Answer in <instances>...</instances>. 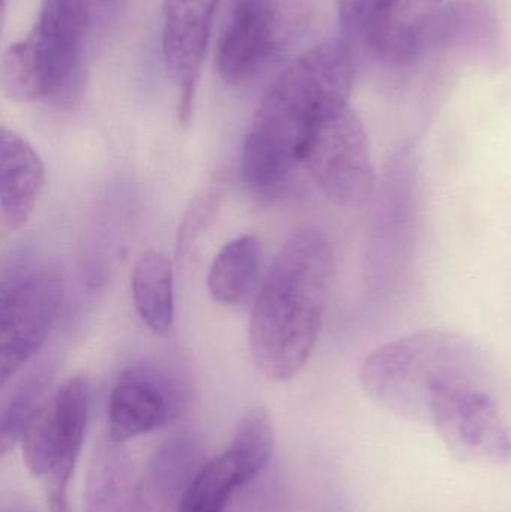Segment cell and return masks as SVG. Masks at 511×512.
<instances>
[{
    "instance_id": "5bb4252c",
    "label": "cell",
    "mask_w": 511,
    "mask_h": 512,
    "mask_svg": "<svg viewBox=\"0 0 511 512\" xmlns=\"http://www.w3.org/2000/svg\"><path fill=\"white\" fill-rule=\"evenodd\" d=\"M206 465L200 439L191 433H182L165 441L156 451L149 466V474L141 486L146 512H177L195 475Z\"/></svg>"
},
{
    "instance_id": "ffe728a7",
    "label": "cell",
    "mask_w": 511,
    "mask_h": 512,
    "mask_svg": "<svg viewBox=\"0 0 511 512\" xmlns=\"http://www.w3.org/2000/svg\"><path fill=\"white\" fill-rule=\"evenodd\" d=\"M51 370L41 367L30 373L5 400L0 415V453L5 456L15 442L20 441L24 426L36 409L45 402V393L51 384Z\"/></svg>"
},
{
    "instance_id": "e0dca14e",
    "label": "cell",
    "mask_w": 511,
    "mask_h": 512,
    "mask_svg": "<svg viewBox=\"0 0 511 512\" xmlns=\"http://www.w3.org/2000/svg\"><path fill=\"white\" fill-rule=\"evenodd\" d=\"M261 243L252 234L228 242L210 265L207 288L213 300L225 306L242 303L260 279Z\"/></svg>"
},
{
    "instance_id": "2e32d148",
    "label": "cell",
    "mask_w": 511,
    "mask_h": 512,
    "mask_svg": "<svg viewBox=\"0 0 511 512\" xmlns=\"http://www.w3.org/2000/svg\"><path fill=\"white\" fill-rule=\"evenodd\" d=\"M132 300L141 321L156 334L174 324V274L170 258L161 251L143 252L131 273Z\"/></svg>"
},
{
    "instance_id": "9c48e42d",
    "label": "cell",
    "mask_w": 511,
    "mask_h": 512,
    "mask_svg": "<svg viewBox=\"0 0 511 512\" xmlns=\"http://www.w3.org/2000/svg\"><path fill=\"white\" fill-rule=\"evenodd\" d=\"M443 0H339L344 41L389 65H404L422 50Z\"/></svg>"
},
{
    "instance_id": "4fadbf2b",
    "label": "cell",
    "mask_w": 511,
    "mask_h": 512,
    "mask_svg": "<svg viewBox=\"0 0 511 512\" xmlns=\"http://www.w3.org/2000/svg\"><path fill=\"white\" fill-rule=\"evenodd\" d=\"M45 185V167L36 150L17 132H0V225L17 233L29 222Z\"/></svg>"
},
{
    "instance_id": "30bf717a",
    "label": "cell",
    "mask_w": 511,
    "mask_h": 512,
    "mask_svg": "<svg viewBox=\"0 0 511 512\" xmlns=\"http://www.w3.org/2000/svg\"><path fill=\"white\" fill-rule=\"evenodd\" d=\"M62 280L32 268L5 280L0 294V379L8 384L44 346L62 303Z\"/></svg>"
},
{
    "instance_id": "ba28073f",
    "label": "cell",
    "mask_w": 511,
    "mask_h": 512,
    "mask_svg": "<svg viewBox=\"0 0 511 512\" xmlns=\"http://www.w3.org/2000/svg\"><path fill=\"white\" fill-rule=\"evenodd\" d=\"M483 375L444 379L429 393V420L447 450L464 462L504 465L511 436L497 405L483 390Z\"/></svg>"
},
{
    "instance_id": "7a4b0ae2",
    "label": "cell",
    "mask_w": 511,
    "mask_h": 512,
    "mask_svg": "<svg viewBox=\"0 0 511 512\" xmlns=\"http://www.w3.org/2000/svg\"><path fill=\"white\" fill-rule=\"evenodd\" d=\"M332 246L314 228L296 231L276 255L255 298L249 343L255 366L288 381L311 357L332 285Z\"/></svg>"
},
{
    "instance_id": "277c9868",
    "label": "cell",
    "mask_w": 511,
    "mask_h": 512,
    "mask_svg": "<svg viewBox=\"0 0 511 512\" xmlns=\"http://www.w3.org/2000/svg\"><path fill=\"white\" fill-rule=\"evenodd\" d=\"M90 0H44L26 39L2 62V87L18 102L60 99L71 92L86 48Z\"/></svg>"
},
{
    "instance_id": "44dd1931",
    "label": "cell",
    "mask_w": 511,
    "mask_h": 512,
    "mask_svg": "<svg viewBox=\"0 0 511 512\" xmlns=\"http://www.w3.org/2000/svg\"><path fill=\"white\" fill-rule=\"evenodd\" d=\"M219 194L216 191L206 192L192 204L191 210L183 221L179 231V252L183 254L194 243L195 237L201 233L212 210L218 207Z\"/></svg>"
},
{
    "instance_id": "8fae6325",
    "label": "cell",
    "mask_w": 511,
    "mask_h": 512,
    "mask_svg": "<svg viewBox=\"0 0 511 512\" xmlns=\"http://www.w3.org/2000/svg\"><path fill=\"white\" fill-rule=\"evenodd\" d=\"M188 382L165 364H137L120 373L107 406V438L125 444L167 426L188 408Z\"/></svg>"
},
{
    "instance_id": "d6986e66",
    "label": "cell",
    "mask_w": 511,
    "mask_h": 512,
    "mask_svg": "<svg viewBox=\"0 0 511 512\" xmlns=\"http://www.w3.org/2000/svg\"><path fill=\"white\" fill-rule=\"evenodd\" d=\"M275 450V430L269 412L263 406L251 409L243 417L228 451L242 469L246 483L254 481L266 469Z\"/></svg>"
},
{
    "instance_id": "8992f818",
    "label": "cell",
    "mask_w": 511,
    "mask_h": 512,
    "mask_svg": "<svg viewBox=\"0 0 511 512\" xmlns=\"http://www.w3.org/2000/svg\"><path fill=\"white\" fill-rule=\"evenodd\" d=\"M311 17V0H234L216 53L222 80L242 84L254 78L305 32Z\"/></svg>"
},
{
    "instance_id": "52a82bcc",
    "label": "cell",
    "mask_w": 511,
    "mask_h": 512,
    "mask_svg": "<svg viewBox=\"0 0 511 512\" xmlns=\"http://www.w3.org/2000/svg\"><path fill=\"white\" fill-rule=\"evenodd\" d=\"M302 165L338 206H360L374 194L368 134L350 105L327 111L315 122L303 147Z\"/></svg>"
},
{
    "instance_id": "7402d4cb",
    "label": "cell",
    "mask_w": 511,
    "mask_h": 512,
    "mask_svg": "<svg viewBox=\"0 0 511 512\" xmlns=\"http://www.w3.org/2000/svg\"><path fill=\"white\" fill-rule=\"evenodd\" d=\"M2 512H35L29 504L21 501V499L12 498L11 501L5 502Z\"/></svg>"
},
{
    "instance_id": "3957f363",
    "label": "cell",
    "mask_w": 511,
    "mask_h": 512,
    "mask_svg": "<svg viewBox=\"0 0 511 512\" xmlns=\"http://www.w3.org/2000/svg\"><path fill=\"white\" fill-rule=\"evenodd\" d=\"M470 375H485V357L473 342L447 331H422L372 352L360 379L383 408L401 417L428 418L432 387Z\"/></svg>"
},
{
    "instance_id": "ac0fdd59",
    "label": "cell",
    "mask_w": 511,
    "mask_h": 512,
    "mask_svg": "<svg viewBox=\"0 0 511 512\" xmlns=\"http://www.w3.org/2000/svg\"><path fill=\"white\" fill-rule=\"evenodd\" d=\"M248 486L230 451L206 462L186 489L177 512H227L230 499Z\"/></svg>"
},
{
    "instance_id": "7c38bea8",
    "label": "cell",
    "mask_w": 511,
    "mask_h": 512,
    "mask_svg": "<svg viewBox=\"0 0 511 512\" xmlns=\"http://www.w3.org/2000/svg\"><path fill=\"white\" fill-rule=\"evenodd\" d=\"M218 0H164L162 53L179 89V122H191Z\"/></svg>"
},
{
    "instance_id": "6da1fadb",
    "label": "cell",
    "mask_w": 511,
    "mask_h": 512,
    "mask_svg": "<svg viewBox=\"0 0 511 512\" xmlns=\"http://www.w3.org/2000/svg\"><path fill=\"white\" fill-rule=\"evenodd\" d=\"M353 84V50L344 39L321 42L294 59L267 90L246 134V185L263 195L281 191L302 164L312 126L348 105Z\"/></svg>"
},
{
    "instance_id": "5b68a950",
    "label": "cell",
    "mask_w": 511,
    "mask_h": 512,
    "mask_svg": "<svg viewBox=\"0 0 511 512\" xmlns=\"http://www.w3.org/2000/svg\"><path fill=\"white\" fill-rule=\"evenodd\" d=\"M89 411V382L74 376L45 399L21 433L24 465L35 477L47 478L50 512H71L69 483L86 438Z\"/></svg>"
},
{
    "instance_id": "9a60e30c",
    "label": "cell",
    "mask_w": 511,
    "mask_h": 512,
    "mask_svg": "<svg viewBox=\"0 0 511 512\" xmlns=\"http://www.w3.org/2000/svg\"><path fill=\"white\" fill-rule=\"evenodd\" d=\"M86 512H146L141 484L123 444L107 438L95 448L87 477Z\"/></svg>"
}]
</instances>
